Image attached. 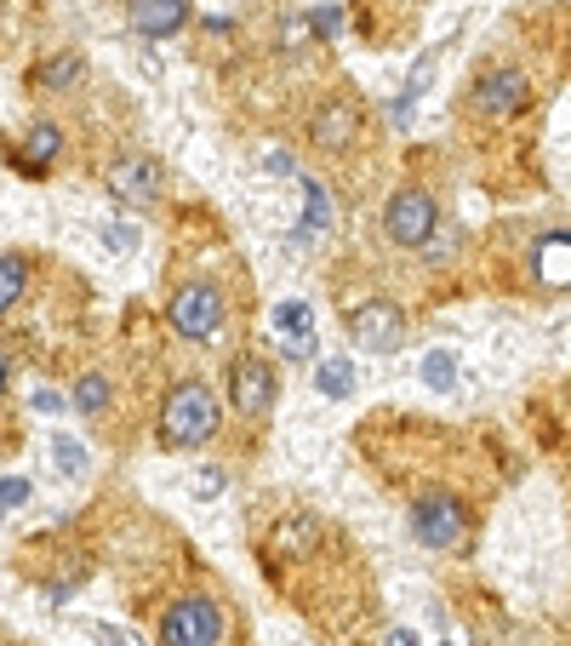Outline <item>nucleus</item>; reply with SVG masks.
Returning <instances> with one entry per match:
<instances>
[{"mask_svg": "<svg viewBox=\"0 0 571 646\" xmlns=\"http://www.w3.org/2000/svg\"><path fill=\"white\" fill-rule=\"evenodd\" d=\"M389 646H417V635H412V629H394V635H389Z\"/></svg>", "mask_w": 571, "mask_h": 646, "instance_id": "c756f323", "label": "nucleus"}, {"mask_svg": "<svg viewBox=\"0 0 571 646\" xmlns=\"http://www.w3.org/2000/svg\"><path fill=\"white\" fill-rule=\"evenodd\" d=\"M23 286H29V258H18V252H0V315H7L12 303L23 298Z\"/></svg>", "mask_w": 571, "mask_h": 646, "instance_id": "a211bd4d", "label": "nucleus"}, {"mask_svg": "<svg viewBox=\"0 0 571 646\" xmlns=\"http://www.w3.org/2000/svg\"><path fill=\"white\" fill-rule=\"evenodd\" d=\"M92 635H97V646H138V640H131L126 629H109V624H97Z\"/></svg>", "mask_w": 571, "mask_h": 646, "instance_id": "393cba45", "label": "nucleus"}, {"mask_svg": "<svg viewBox=\"0 0 571 646\" xmlns=\"http://www.w3.org/2000/svg\"><path fill=\"white\" fill-rule=\"evenodd\" d=\"M315 35H338V12H331V7L315 12Z\"/></svg>", "mask_w": 571, "mask_h": 646, "instance_id": "cd10ccee", "label": "nucleus"}, {"mask_svg": "<svg viewBox=\"0 0 571 646\" xmlns=\"http://www.w3.org/2000/svg\"><path fill=\"white\" fill-rule=\"evenodd\" d=\"M331 218V200H326V184L304 178V223H297V241H315Z\"/></svg>", "mask_w": 571, "mask_h": 646, "instance_id": "f3484780", "label": "nucleus"}, {"mask_svg": "<svg viewBox=\"0 0 571 646\" xmlns=\"http://www.w3.org/2000/svg\"><path fill=\"white\" fill-rule=\"evenodd\" d=\"M309 303L286 298L275 310V326H281V344H286V361H315V326H309Z\"/></svg>", "mask_w": 571, "mask_h": 646, "instance_id": "ddd939ff", "label": "nucleus"}, {"mask_svg": "<svg viewBox=\"0 0 571 646\" xmlns=\"http://www.w3.org/2000/svg\"><path fill=\"white\" fill-rule=\"evenodd\" d=\"M263 166H268V173H297V160H292L286 149H268V160H263Z\"/></svg>", "mask_w": 571, "mask_h": 646, "instance_id": "bb28decb", "label": "nucleus"}, {"mask_svg": "<svg viewBox=\"0 0 571 646\" xmlns=\"http://www.w3.org/2000/svg\"><path fill=\"white\" fill-rule=\"evenodd\" d=\"M70 400H75V413H81V418H104L109 406H115V384H109V372H81L75 389H70Z\"/></svg>", "mask_w": 571, "mask_h": 646, "instance_id": "2eb2a0df", "label": "nucleus"}, {"mask_svg": "<svg viewBox=\"0 0 571 646\" xmlns=\"http://www.w3.org/2000/svg\"><path fill=\"white\" fill-rule=\"evenodd\" d=\"M218 487H223V475H218V469H207V475L194 481V492H218Z\"/></svg>", "mask_w": 571, "mask_h": 646, "instance_id": "c85d7f7f", "label": "nucleus"}, {"mask_svg": "<svg viewBox=\"0 0 571 646\" xmlns=\"http://www.w3.org/2000/svg\"><path fill=\"white\" fill-rule=\"evenodd\" d=\"M126 23L144 41H172L189 23V0H126Z\"/></svg>", "mask_w": 571, "mask_h": 646, "instance_id": "9b49d317", "label": "nucleus"}, {"mask_svg": "<svg viewBox=\"0 0 571 646\" xmlns=\"http://www.w3.org/2000/svg\"><path fill=\"white\" fill-rule=\"evenodd\" d=\"M18 503H29V481L7 475V481H0V515H7V509H18Z\"/></svg>", "mask_w": 571, "mask_h": 646, "instance_id": "5701e85b", "label": "nucleus"}, {"mask_svg": "<svg viewBox=\"0 0 571 646\" xmlns=\"http://www.w3.org/2000/svg\"><path fill=\"white\" fill-rule=\"evenodd\" d=\"M7 372H12V361H7V350H0V389H7Z\"/></svg>", "mask_w": 571, "mask_h": 646, "instance_id": "7c9ffc66", "label": "nucleus"}, {"mask_svg": "<svg viewBox=\"0 0 571 646\" xmlns=\"http://www.w3.org/2000/svg\"><path fill=\"white\" fill-rule=\"evenodd\" d=\"M537 281L571 286V235H543V241H537Z\"/></svg>", "mask_w": 571, "mask_h": 646, "instance_id": "4468645a", "label": "nucleus"}, {"mask_svg": "<svg viewBox=\"0 0 571 646\" xmlns=\"http://www.w3.org/2000/svg\"><path fill=\"white\" fill-rule=\"evenodd\" d=\"M52 458H57L63 475H81V469H86V447H81V440H70V435L52 440Z\"/></svg>", "mask_w": 571, "mask_h": 646, "instance_id": "4be33fe9", "label": "nucleus"}, {"mask_svg": "<svg viewBox=\"0 0 571 646\" xmlns=\"http://www.w3.org/2000/svg\"><path fill=\"white\" fill-rule=\"evenodd\" d=\"M81 75H86V63H81V52H57L52 63H41V75H35V81H41L46 92H57V86H75Z\"/></svg>", "mask_w": 571, "mask_h": 646, "instance_id": "6ab92c4d", "label": "nucleus"}, {"mask_svg": "<svg viewBox=\"0 0 571 646\" xmlns=\"http://www.w3.org/2000/svg\"><path fill=\"white\" fill-rule=\"evenodd\" d=\"M223 429V400L207 378H178L160 400V418H155V440L166 452H194Z\"/></svg>", "mask_w": 571, "mask_h": 646, "instance_id": "f257e3e1", "label": "nucleus"}, {"mask_svg": "<svg viewBox=\"0 0 571 646\" xmlns=\"http://www.w3.org/2000/svg\"><path fill=\"white\" fill-rule=\"evenodd\" d=\"M229 406H234V418H246V424H263L268 413H275V400H281V372L268 366V355L257 350H241L229 361Z\"/></svg>", "mask_w": 571, "mask_h": 646, "instance_id": "20e7f679", "label": "nucleus"}, {"mask_svg": "<svg viewBox=\"0 0 571 646\" xmlns=\"http://www.w3.org/2000/svg\"><path fill=\"white\" fill-rule=\"evenodd\" d=\"M349 337L366 355H394L400 344H406V310L389 303V298L360 303V310H349Z\"/></svg>", "mask_w": 571, "mask_h": 646, "instance_id": "0eeeda50", "label": "nucleus"}, {"mask_svg": "<svg viewBox=\"0 0 571 646\" xmlns=\"http://www.w3.org/2000/svg\"><path fill=\"white\" fill-rule=\"evenodd\" d=\"M29 406H35V413H63V406H70V400H63V395H52V389H35V400H29Z\"/></svg>", "mask_w": 571, "mask_h": 646, "instance_id": "a878e982", "label": "nucleus"}, {"mask_svg": "<svg viewBox=\"0 0 571 646\" xmlns=\"http://www.w3.org/2000/svg\"><path fill=\"white\" fill-rule=\"evenodd\" d=\"M166 321H172V332L189 337V344H212V337L223 332V321H229V298H223L218 281L194 275V281H183L172 292V303H166Z\"/></svg>", "mask_w": 571, "mask_h": 646, "instance_id": "7ed1b4c3", "label": "nucleus"}, {"mask_svg": "<svg viewBox=\"0 0 571 646\" xmlns=\"http://www.w3.org/2000/svg\"><path fill=\"white\" fill-rule=\"evenodd\" d=\"M360 138V104L349 92H331V97H320V110L309 115V144L315 149H326V155H338V149H349Z\"/></svg>", "mask_w": 571, "mask_h": 646, "instance_id": "9d476101", "label": "nucleus"}, {"mask_svg": "<svg viewBox=\"0 0 571 646\" xmlns=\"http://www.w3.org/2000/svg\"><path fill=\"white\" fill-rule=\"evenodd\" d=\"M57 155H63V132L52 121H35L23 132V149L12 155V166H18V173H29V178H46Z\"/></svg>", "mask_w": 571, "mask_h": 646, "instance_id": "f8f14e48", "label": "nucleus"}, {"mask_svg": "<svg viewBox=\"0 0 571 646\" xmlns=\"http://www.w3.org/2000/svg\"><path fill=\"white\" fill-rule=\"evenodd\" d=\"M434 229H441V207H434V195L423 184H400L383 200V235H389V247L417 252V247L434 241Z\"/></svg>", "mask_w": 571, "mask_h": 646, "instance_id": "39448f33", "label": "nucleus"}, {"mask_svg": "<svg viewBox=\"0 0 571 646\" xmlns=\"http://www.w3.org/2000/svg\"><path fill=\"white\" fill-rule=\"evenodd\" d=\"M166 189V166L144 149H126L115 166H109V195L126 200V207H155Z\"/></svg>", "mask_w": 571, "mask_h": 646, "instance_id": "1a4fd4ad", "label": "nucleus"}, {"mask_svg": "<svg viewBox=\"0 0 571 646\" xmlns=\"http://www.w3.org/2000/svg\"><path fill=\"white\" fill-rule=\"evenodd\" d=\"M104 247H109V252H131L138 241H131V229H126V223H109V229H104Z\"/></svg>", "mask_w": 571, "mask_h": 646, "instance_id": "b1692460", "label": "nucleus"}, {"mask_svg": "<svg viewBox=\"0 0 571 646\" xmlns=\"http://www.w3.org/2000/svg\"><path fill=\"white\" fill-rule=\"evenodd\" d=\"M412 532H417L423 550H457L463 532H468V509H463V498H452V492H429V498H417V509H412Z\"/></svg>", "mask_w": 571, "mask_h": 646, "instance_id": "6e6552de", "label": "nucleus"}, {"mask_svg": "<svg viewBox=\"0 0 571 646\" xmlns=\"http://www.w3.org/2000/svg\"><path fill=\"white\" fill-rule=\"evenodd\" d=\"M423 384L446 395V389L457 384V361H452L446 350H434V355H423Z\"/></svg>", "mask_w": 571, "mask_h": 646, "instance_id": "412c9836", "label": "nucleus"}, {"mask_svg": "<svg viewBox=\"0 0 571 646\" xmlns=\"http://www.w3.org/2000/svg\"><path fill=\"white\" fill-rule=\"evenodd\" d=\"M531 104V75L520 70V63H491V70H480L475 81H468V110H475L480 121H509Z\"/></svg>", "mask_w": 571, "mask_h": 646, "instance_id": "423d86ee", "label": "nucleus"}, {"mask_svg": "<svg viewBox=\"0 0 571 646\" xmlns=\"http://www.w3.org/2000/svg\"><path fill=\"white\" fill-rule=\"evenodd\" d=\"M315 389H320V395H331V400L355 395V366H349V361H320V372H315Z\"/></svg>", "mask_w": 571, "mask_h": 646, "instance_id": "aec40b11", "label": "nucleus"}, {"mask_svg": "<svg viewBox=\"0 0 571 646\" xmlns=\"http://www.w3.org/2000/svg\"><path fill=\"white\" fill-rule=\"evenodd\" d=\"M434 63H441V52H423V58H417V70H412V81H406V92H400V97H394V115H389L394 126H406V121H412V110H417V97H423V86H429V75H434Z\"/></svg>", "mask_w": 571, "mask_h": 646, "instance_id": "dca6fc26", "label": "nucleus"}, {"mask_svg": "<svg viewBox=\"0 0 571 646\" xmlns=\"http://www.w3.org/2000/svg\"><path fill=\"white\" fill-rule=\"evenodd\" d=\"M223 629H229L223 601L207 595V590H189V595H178L172 606L160 612L155 640L160 646H223Z\"/></svg>", "mask_w": 571, "mask_h": 646, "instance_id": "f03ea898", "label": "nucleus"}]
</instances>
